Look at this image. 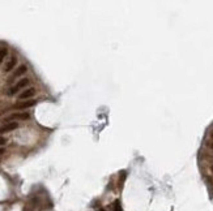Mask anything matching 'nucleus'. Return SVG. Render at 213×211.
I'll use <instances>...</instances> for the list:
<instances>
[{"mask_svg":"<svg viewBox=\"0 0 213 211\" xmlns=\"http://www.w3.org/2000/svg\"><path fill=\"white\" fill-rule=\"evenodd\" d=\"M29 85V79L28 78H23V79H20V81L14 85L13 87H11V90L8 91V94L9 95H14V94H16L18 90H21V89H24L25 86H28Z\"/></svg>","mask_w":213,"mask_h":211,"instance_id":"1","label":"nucleus"},{"mask_svg":"<svg viewBox=\"0 0 213 211\" xmlns=\"http://www.w3.org/2000/svg\"><path fill=\"white\" fill-rule=\"evenodd\" d=\"M29 117H30V115H29V113H26V112H21V113H13V115L8 116V117L5 119V121L12 122V120H28Z\"/></svg>","mask_w":213,"mask_h":211,"instance_id":"2","label":"nucleus"},{"mask_svg":"<svg viewBox=\"0 0 213 211\" xmlns=\"http://www.w3.org/2000/svg\"><path fill=\"white\" fill-rule=\"evenodd\" d=\"M18 128V122L17 121H12V122H7L5 125H3L0 128V133H8V132H12V130L17 129Z\"/></svg>","mask_w":213,"mask_h":211,"instance_id":"3","label":"nucleus"},{"mask_svg":"<svg viewBox=\"0 0 213 211\" xmlns=\"http://www.w3.org/2000/svg\"><path fill=\"white\" fill-rule=\"evenodd\" d=\"M37 100H24V102H20V103L16 104V108L18 110H26V108H30L33 106H35Z\"/></svg>","mask_w":213,"mask_h":211,"instance_id":"4","label":"nucleus"},{"mask_svg":"<svg viewBox=\"0 0 213 211\" xmlns=\"http://www.w3.org/2000/svg\"><path fill=\"white\" fill-rule=\"evenodd\" d=\"M34 94H35V89L34 87H30V89H28V90H25V91H23L18 95V98L21 99V100H24V99H29V98H32V97H34Z\"/></svg>","mask_w":213,"mask_h":211,"instance_id":"5","label":"nucleus"},{"mask_svg":"<svg viewBox=\"0 0 213 211\" xmlns=\"http://www.w3.org/2000/svg\"><path fill=\"white\" fill-rule=\"evenodd\" d=\"M26 70H28V67H26V65H20V67L16 69V72H14V73L12 74L11 79H14V78H17V77H20V76L25 74Z\"/></svg>","mask_w":213,"mask_h":211,"instance_id":"6","label":"nucleus"},{"mask_svg":"<svg viewBox=\"0 0 213 211\" xmlns=\"http://www.w3.org/2000/svg\"><path fill=\"white\" fill-rule=\"evenodd\" d=\"M16 64H17V57L16 56H12L11 59H9V61L5 64V68H4V72H11L14 67H16Z\"/></svg>","mask_w":213,"mask_h":211,"instance_id":"7","label":"nucleus"},{"mask_svg":"<svg viewBox=\"0 0 213 211\" xmlns=\"http://www.w3.org/2000/svg\"><path fill=\"white\" fill-rule=\"evenodd\" d=\"M7 55H8V50L7 48H0V64H2L4 61V59L7 57Z\"/></svg>","mask_w":213,"mask_h":211,"instance_id":"8","label":"nucleus"},{"mask_svg":"<svg viewBox=\"0 0 213 211\" xmlns=\"http://www.w3.org/2000/svg\"><path fill=\"white\" fill-rule=\"evenodd\" d=\"M114 211H123V210H122V205H120V202H119V201H115Z\"/></svg>","mask_w":213,"mask_h":211,"instance_id":"9","label":"nucleus"},{"mask_svg":"<svg viewBox=\"0 0 213 211\" xmlns=\"http://www.w3.org/2000/svg\"><path fill=\"white\" fill-rule=\"evenodd\" d=\"M7 142V140H5V138L4 137H0V146H3V145Z\"/></svg>","mask_w":213,"mask_h":211,"instance_id":"10","label":"nucleus"},{"mask_svg":"<svg viewBox=\"0 0 213 211\" xmlns=\"http://www.w3.org/2000/svg\"><path fill=\"white\" fill-rule=\"evenodd\" d=\"M3 152H4V149H2V147H0V155H2Z\"/></svg>","mask_w":213,"mask_h":211,"instance_id":"11","label":"nucleus"},{"mask_svg":"<svg viewBox=\"0 0 213 211\" xmlns=\"http://www.w3.org/2000/svg\"><path fill=\"white\" fill-rule=\"evenodd\" d=\"M99 211H105V210H99Z\"/></svg>","mask_w":213,"mask_h":211,"instance_id":"12","label":"nucleus"}]
</instances>
